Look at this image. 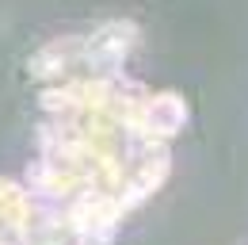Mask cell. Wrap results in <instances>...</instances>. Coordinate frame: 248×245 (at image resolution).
<instances>
[{"label": "cell", "instance_id": "cell-1", "mask_svg": "<svg viewBox=\"0 0 248 245\" xmlns=\"http://www.w3.org/2000/svg\"><path fill=\"white\" fill-rule=\"evenodd\" d=\"M187 122V104L180 92H141L130 111V138L145 146H168Z\"/></svg>", "mask_w": 248, "mask_h": 245}, {"label": "cell", "instance_id": "cell-2", "mask_svg": "<svg viewBox=\"0 0 248 245\" xmlns=\"http://www.w3.org/2000/svg\"><path fill=\"white\" fill-rule=\"evenodd\" d=\"M0 222L27 245L31 230L38 226V203L34 195L16 180H0Z\"/></svg>", "mask_w": 248, "mask_h": 245}]
</instances>
